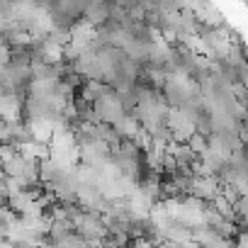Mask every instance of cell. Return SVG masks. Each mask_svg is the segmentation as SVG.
Wrapping results in <instances>:
<instances>
[{
	"mask_svg": "<svg viewBox=\"0 0 248 248\" xmlns=\"http://www.w3.org/2000/svg\"><path fill=\"white\" fill-rule=\"evenodd\" d=\"M109 8H112V3H107V0H88V5L80 15V22H85L90 27H100L109 17Z\"/></svg>",
	"mask_w": 248,
	"mask_h": 248,
	"instance_id": "obj_1",
	"label": "cell"
}]
</instances>
